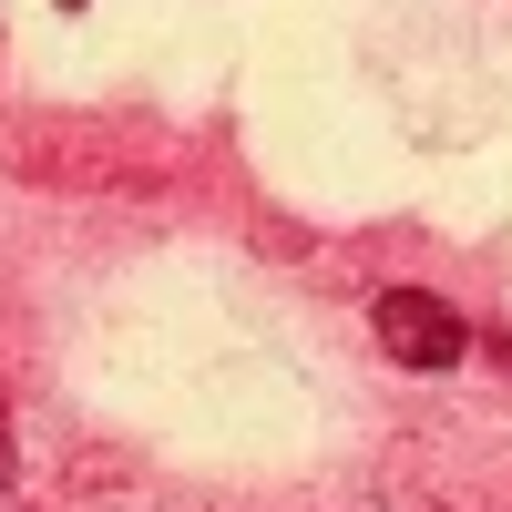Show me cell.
Here are the masks:
<instances>
[{"label":"cell","mask_w":512,"mask_h":512,"mask_svg":"<svg viewBox=\"0 0 512 512\" xmlns=\"http://www.w3.org/2000/svg\"><path fill=\"white\" fill-rule=\"evenodd\" d=\"M0 482H11V420H0Z\"/></svg>","instance_id":"2"},{"label":"cell","mask_w":512,"mask_h":512,"mask_svg":"<svg viewBox=\"0 0 512 512\" xmlns=\"http://www.w3.org/2000/svg\"><path fill=\"white\" fill-rule=\"evenodd\" d=\"M369 328H379V349H390L400 369H461V359H472L461 308H451V297H431V287H379Z\"/></svg>","instance_id":"1"},{"label":"cell","mask_w":512,"mask_h":512,"mask_svg":"<svg viewBox=\"0 0 512 512\" xmlns=\"http://www.w3.org/2000/svg\"><path fill=\"white\" fill-rule=\"evenodd\" d=\"M62 11H82V0H62Z\"/></svg>","instance_id":"3"}]
</instances>
